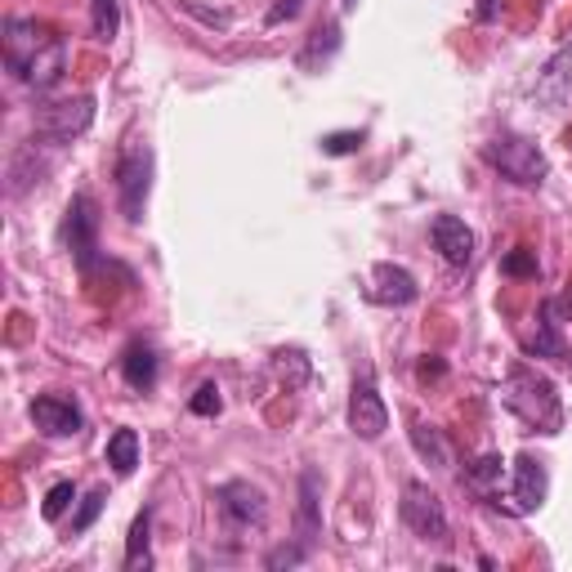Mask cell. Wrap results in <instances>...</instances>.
Here are the masks:
<instances>
[{
  "label": "cell",
  "instance_id": "cell-2",
  "mask_svg": "<svg viewBox=\"0 0 572 572\" xmlns=\"http://www.w3.org/2000/svg\"><path fill=\"white\" fill-rule=\"evenodd\" d=\"M501 403H506L528 429L537 435H559L563 429V403L554 394V381L532 372V367H515L501 385Z\"/></svg>",
  "mask_w": 572,
  "mask_h": 572
},
{
  "label": "cell",
  "instance_id": "cell-12",
  "mask_svg": "<svg viewBox=\"0 0 572 572\" xmlns=\"http://www.w3.org/2000/svg\"><path fill=\"white\" fill-rule=\"evenodd\" d=\"M537 99H541L546 108H572V41L559 45V50L550 54V63L541 67Z\"/></svg>",
  "mask_w": 572,
  "mask_h": 572
},
{
  "label": "cell",
  "instance_id": "cell-26",
  "mask_svg": "<svg viewBox=\"0 0 572 572\" xmlns=\"http://www.w3.org/2000/svg\"><path fill=\"white\" fill-rule=\"evenodd\" d=\"M501 268H506L510 277H537V273H541V264H537V251H528V246L510 251L506 260H501Z\"/></svg>",
  "mask_w": 572,
  "mask_h": 572
},
{
  "label": "cell",
  "instance_id": "cell-17",
  "mask_svg": "<svg viewBox=\"0 0 572 572\" xmlns=\"http://www.w3.org/2000/svg\"><path fill=\"white\" fill-rule=\"evenodd\" d=\"M501 479H506V461L501 457H479L470 470H465V487L483 501H501Z\"/></svg>",
  "mask_w": 572,
  "mask_h": 572
},
{
  "label": "cell",
  "instance_id": "cell-13",
  "mask_svg": "<svg viewBox=\"0 0 572 572\" xmlns=\"http://www.w3.org/2000/svg\"><path fill=\"white\" fill-rule=\"evenodd\" d=\"M322 537V479L318 470L300 474V506H296V541L305 550H314V541Z\"/></svg>",
  "mask_w": 572,
  "mask_h": 572
},
{
  "label": "cell",
  "instance_id": "cell-21",
  "mask_svg": "<svg viewBox=\"0 0 572 572\" xmlns=\"http://www.w3.org/2000/svg\"><path fill=\"white\" fill-rule=\"evenodd\" d=\"M108 465L117 474H134V465H139V435L134 429H117V435L108 439Z\"/></svg>",
  "mask_w": 572,
  "mask_h": 572
},
{
  "label": "cell",
  "instance_id": "cell-1",
  "mask_svg": "<svg viewBox=\"0 0 572 572\" xmlns=\"http://www.w3.org/2000/svg\"><path fill=\"white\" fill-rule=\"evenodd\" d=\"M6 67L32 90H54L67 67V45L45 23L6 19Z\"/></svg>",
  "mask_w": 572,
  "mask_h": 572
},
{
  "label": "cell",
  "instance_id": "cell-31",
  "mask_svg": "<svg viewBox=\"0 0 572 572\" xmlns=\"http://www.w3.org/2000/svg\"><path fill=\"white\" fill-rule=\"evenodd\" d=\"M429 376H443V363H429V358H425V363H420V381H429Z\"/></svg>",
  "mask_w": 572,
  "mask_h": 572
},
{
  "label": "cell",
  "instance_id": "cell-9",
  "mask_svg": "<svg viewBox=\"0 0 572 572\" xmlns=\"http://www.w3.org/2000/svg\"><path fill=\"white\" fill-rule=\"evenodd\" d=\"M349 429L358 439H367V443H376L389 429V411H385V398L376 394L372 376H358L353 389H349Z\"/></svg>",
  "mask_w": 572,
  "mask_h": 572
},
{
  "label": "cell",
  "instance_id": "cell-24",
  "mask_svg": "<svg viewBox=\"0 0 572 572\" xmlns=\"http://www.w3.org/2000/svg\"><path fill=\"white\" fill-rule=\"evenodd\" d=\"M367 143V134L363 130H340V134H327L322 139V153H331V157H349V153H358Z\"/></svg>",
  "mask_w": 572,
  "mask_h": 572
},
{
  "label": "cell",
  "instance_id": "cell-14",
  "mask_svg": "<svg viewBox=\"0 0 572 572\" xmlns=\"http://www.w3.org/2000/svg\"><path fill=\"white\" fill-rule=\"evenodd\" d=\"M429 238H435L439 255L448 264H457V268H465L474 260V233H470L465 220H457V215H439V220L429 224Z\"/></svg>",
  "mask_w": 572,
  "mask_h": 572
},
{
  "label": "cell",
  "instance_id": "cell-7",
  "mask_svg": "<svg viewBox=\"0 0 572 572\" xmlns=\"http://www.w3.org/2000/svg\"><path fill=\"white\" fill-rule=\"evenodd\" d=\"M90 125H95V99L90 95L63 99V103H45L36 112V134H45L50 143H72V139H81Z\"/></svg>",
  "mask_w": 572,
  "mask_h": 572
},
{
  "label": "cell",
  "instance_id": "cell-22",
  "mask_svg": "<svg viewBox=\"0 0 572 572\" xmlns=\"http://www.w3.org/2000/svg\"><path fill=\"white\" fill-rule=\"evenodd\" d=\"M148 532H153V515L143 510V515L130 524V537H125V568L148 563Z\"/></svg>",
  "mask_w": 572,
  "mask_h": 572
},
{
  "label": "cell",
  "instance_id": "cell-15",
  "mask_svg": "<svg viewBox=\"0 0 572 572\" xmlns=\"http://www.w3.org/2000/svg\"><path fill=\"white\" fill-rule=\"evenodd\" d=\"M420 296L416 277L403 268V264H376L372 268V300L381 305H411Z\"/></svg>",
  "mask_w": 572,
  "mask_h": 572
},
{
  "label": "cell",
  "instance_id": "cell-5",
  "mask_svg": "<svg viewBox=\"0 0 572 572\" xmlns=\"http://www.w3.org/2000/svg\"><path fill=\"white\" fill-rule=\"evenodd\" d=\"M63 246L72 251L77 268L90 277L95 268V255H99V206L90 193H77L67 201V215H63Z\"/></svg>",
  "mask_w": 572,
  "mask_h": 572
},
{
  "label": "cell",
  "instance_id": "cell-3",
  "mask_svg": "<svg viewBox=\"0 0 572 572\" xmlns=\"http://www.w3.org/2000/svg\"><path fill=\"white\" fill-rule=\"evenodd\" d=\"M483 162L492 170H501L510 184H524V188H537L546 179V153L537 148V143L528 134H496L483 143Z\"/></svg>",
  "mask_w": 572,
  "mask_h": 572
},
{
  "label": "cell",
  "instance_id": "cell-25",
  "mask_svg": "<svg viewBox=\"0 0 572 572\" xmlns=\"http://www.w3.org/2000/svg\"><path fill=\"white\" fill-rule=\"evenodd\" d=\"M72 501H77V487H72V483H54V487L45 492V506H41V515L54 524V519H58V515L72 506Z\"/></svg>",
  "mask_w": 572,
  "mask_h": 572
},
{
  "label": "cell",
  "instance_id": "cell-23",
  "mask_svg": "<svg viewBox=\"0 0 572 572\" xmlns=\"http://www.w3.org/2000/svg\"><path fill=\"white\" fill-rule=\"evenodd\" d=\"M90 19L99 41H117L121 32V0H90Z\"/></svg>",
  "mask_w": 572,
  "mask_h": 572
},
{
  "label": "cell",
  "instance_id": "cell-10",
  "mask_svg": "<svg viewBox=\"0 0 572 572\" xmlns=\"http://www.w3.org/2000/svg\"><path fill=\"white\" fill-rule=\"evenodd\" d=\"M32 420H36L41 435H50V439H72V435H81V429H86L81 407L72 403L67 394H41L32 403Z\"/></svg>",
  "mask_w": 572,
  "mask_h": 572
},
{
  "label": "cell",
  "instance_id": "cell-27",
  "mask_svg": "<svg viewBox=\"0 0 572 572\" xmlns=\"http://www.w3.org/2000/svg\"><path fill=\"white\" fill-rule=\"evenodd\" d=\"M103 501H108V492H103V487H95V492L81 501L77 519H72V532H90V524H95V519H99V510H103Z\"/></svg>",
  "mask_w": 572,
  "mask_h": 572
},
{
  "label": "cell",
  "instance_id": "cell-16",
  "mask_svg": "<svg viewBox=\"0 0 572 572\" xmlns=\"http://www.w3.org/2000/svg\"><path fill=\"white\" fill-rule=\"evenodd\" d=\"M121 376H125V385H130V389L148 394V389L157 385V353H153V344L134 340V344L125 349V358H121Z\"/></svg>",
  "mask_w": 572,
  "mask_h": 572
},
{
  "label": "cell",
  "instance_id": "cell-30",
  "mask_svg": "<svg viewBox=\"0 0 572 572\" xmlns=\"http://www.w3.org/2000/svg\"><path fill=\"white\" fill-rule=\"evenodd\" d=\"M300 10H305V0H277V6L268 10V28H277V23H292Z\"/></svg>",
  "mask_w": 572,
  "mask_h": 572
},
{
  "label": "cell",
  "instance_id": "cell-8",
  "mask_svg": "<svg viewBox=\"0 0 572 572\" xmlns=\"http://www.w3.org/2000/svg\"><path fill=\"white\" fill-rule=\"evenodd\" d=\"M215 510H220L224 524H233V528H264V519H268L264 492L255 483H246V479H233V483L215 487Z\"/></svg>",
  "mask_w": 572,
  "mask_h": 572
},
{
  "label": "cell",
  "instance_id": "cell-18",
  "mask_svg": "<svg viewBox=\"0 0 572 572\" xmlns=\"http://www.w3.org/2000/svg\"><path fill=\"white\" fill-rule=\"evenodd\" d=\"M411 443H416L420 461H429L435 470H448V465H452V448H448V439L439 435L435 425H425V420H411Z\"/></svg>",
  "mask_w": 572,
  "mask_h": 572
},
{
  "label": "cell",
  "instance_id": "cell-32",
  "mask_svg": "<svg viewBox=\"0 0 572 572\" xmlns=\"http://www.w3.org/2000/svg\"><path fill=\"white\" fill-rule=\"evenodd\" d=\"M568 363H572V358H568Z\"/></svg>",
  "mask_w": 572,
  "mask_h": 572
},
{
  "label": "cell",
  "instance_id": "cell-29",
  "mask_svg": "<svg viewBox=\"0 0 572 572\" xmlns=\"http://www.w3.org/2000/svg\"><path fill=\"white\" fill-rule=\"evenodd\" d=\"M305 559H309V550L296 541V546H277L264 563H268V568H296V563H305Z\"/></svg>",
  "mask_w": 572,
  "mask_h": 572
},
{
  "label": "cell",
  "instance_id": "cell-4",
  "mask_svg": "<svg viewBox=\"0 0 572 572\" xmlns=\"http://www.w3.org/2000/svg\"><path fill=\"white\" fill-rule=\"evenodd\" d=\"M117 193H121V215L130 224L143 220V206L153 193V148L148 143H125L117 162Z\"/></svg>",
  "mask_w": 572,
  "mask_h": 572
},
{
  "label": "cell",
  "instance_id": "cell-28",
  "mask_svg": "<svg viewBox=\"0 0 572 572\" xmlns=\"http://www.w3.org/2000/svg\"><path fill=\"white\" fill-rule=\"evenodd\" d=\"M193 416H220V407H224V398H220V385H215V381H206L197 394H193Z\"/></svg>",
  "mask_w": 572,
  "mask_h": 572
},
{
  "label": "cell",
  "instance_id": "cell-11",
  "mask_svg": "<svg viewBox=\"0 0 572 572\" xmlns=\"http://www.w3.org/2000/svg\"><path fill=\"white\" fill-rule=\"evenodd\" d=\"M546 492H550V474L546 461H537L532 452H524L515 461V487H510V510L515 515H532L546 506Z\"/></svg>",
  "mask_w": 572,
  "mask_h": 572
},
{
  "label": "cell",
  "instance_id": "cell-6",
  "mask_svg": "<svg viewBox=\"0 0 572 572\" xmlns=\"http://www.w3.org/2000/svg\"><path fill=\"white\" fill-rule=\"evenodd\" d=\"M403 524L420 537V541H435V546H448L452 528H448V510H443V501L429 492L425 483H407L403 487Z\"/></svg>",
  "mask_w": 572,
  "mask_h": 572
},
{
  "label": "cell",
  "instance_id": "cell-19",
  "mask_svg": "<svg viewBox=\"0 0 572 572\" xmlns=\"http://www.w3.org/2000/svg\"><path fill=\"white\" fill-rule=\"evenodd\" d=\"M528 353H532V358H568V349H563V336H559V322H554V309H550V300L541 305L537 336H528Z\"/></svg>",
  "mask_w": 572,
  "mask_h": 572
},
{
  "label": "cell",
  "instance_id": "cell-20",
  "mask_svg": "<svg viewBox=\"0 0 572 572\" xmlns=\"http://www.w3.org/2000/svg\"><path fill=\"white\" fill-rule=\"evenodd\" d=\"M273 372H277V381H282L286 389H300V385L314 376L305 349H277V353H273Z\"/></svg>",
  "mask_w": 572,
  "mask_h": 572
}]
</instances>
